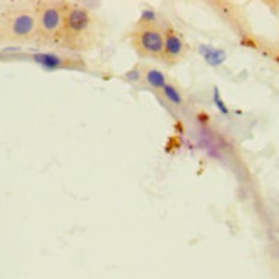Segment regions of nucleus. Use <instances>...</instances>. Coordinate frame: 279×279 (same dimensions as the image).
Listing matches in <instances>:
<instances>
[{
  "label": "nucleus",
  "instance_id": "nucleus-2",
  "mask_svg": "<svg viewBox=\"0 0 279 279\" xmlns=\"http://www.w3.org/2000/svg\"><path fill=\"white\" fill-rule=\"evenodd\" d=\"M4 38L12 41H29L38 36V19L33 9H16L4 19Z\"/></svg>",
  "mask_w": 279,
  "mask_h": 279
},
{
  "label": "nucleus",
  "instance_id": "nucleus-8",
  "mask_svg": "<svg viewBox=\"0 0 279 279\" xmlns=\"http://www.w3.org/2000/svg\"><path fill=\"white\" fill-rule=\"evenodd\" d=\"M142 80L154 91H161L164 87V84L168 82L166 74L158 69V67H146L142 70Z\"/></svg>",
  "mask_w": 279,
  "mask_h": 279
},
{
  "label": "nucleus",
  "instance_id": "nucleus-4",
  "mask_svg": "<svg viewBox=\"0 0 279 279\" xmlns=\"http://www.w3.org/2000/svg\"><path fill=\"white\" fill-rule=\"evenodd\" d=\"M132 45L139 55L147 59H161L164 46V31L156 24H137L132 33Z\"/></svg>",
  "mask_w": 279,
  "mask_h": 279
},
{
  "label": "nucleus",
  "instance_id": "nucleus-7",
  "mask_svg": "<svg viewBox=\"0 0 279 279\" xmlns=\"http://www.w3.org/2000/svg\"><path fill=\"white\" fill-rule=\"evenodd\" d=\"M197 52H199V55L202 57V59L206 60V63H209L211 67L223 65L228 59V53L224 52L223 48H218V46H213V45H206V43L199 45Z\"/></svg>",
  "mask_w": 279,
  "mask_h": 279
},
{
  "label": "nucleus",
  "instance_id": "nucleus-10",
  "mask_svg": "<svg viewBox=\"0 0 279 279\" xmlns=\"http://www.w3.org/2000/svg\"><path fill=\"white\" fill-rule=\"evenodd\" d=\"M213 103H214V106H216L218 112H219L221 115H230V108L226 106L224 100L221 98L219 89H218V87H214V89H213Z\"/></svg>",
  "mask_w": 279,
  "mask_h": 279
},
{
  "label": "nucleus",
  "instance_id": "nucleus-13",
  "mask_svg": "<svg viewBox=\"0 0 279 279\" xmlns=\"http://www.w3.org/2000/svg\"><path fill=\"white\" fill-rule=\"evenodd\" d=\"M276 60H278V63H279V55H278V59H276Z\"/></svg>",
  "mask_w": 279,
  "mask_h": 279
},
{
  "label": "nucleus",
  "instance_id": "nucleus-9",
  "mask_svg": "<svg viewBox=\"0 0 279 279\" xmlns=\"http://www.w3.org/2000/svg\"><path fill=\"white\" fill-rule=\"evenodd\" d=\"M161 95H163V98L166 100L170 105H173V106H181V105H183V95H181V91L178 89L173 82L164 84V87L161 89Z\"/></svg>",
  "mask_w": 279,
  "mask_h": 279
},
{
  "label": "nucleus",
  "instance_id": "nucleus-6",
  "mask_svg": "<svg viewBox=\"0 0 279 279\" xmlns=\"http://www.w3.org/2000/svg\"><path fill=\"white\" fill-rule=\"evenodd\" d=\"M33 62L38 63L40 67L46 70H59V69H77L79 67V60L70 59V57L60 55L55 52H36L31 55Z\"/></svg>",
  "mask_w": 279,
  "mask_h": 279
},
{
  "label": "nucleus",
  "instance_id": "nucleus-1",
  "mask_svg": "<svg viewBox=\"0 0 279 279\" xmlns=\"http://www.w3.org/2000/svg\"><path fill=\"white\" fill-rule=\"evenodd\" d=\"M93 28H95V18L89 9L79 4L67 5L62 36L69 40L70 45L80 46L84 41H89Z\"/></svg>",
  "mask_w": 279,
  "mask_h": 279
},
{
  "label": "nucleus",
  "instance_id": "nucleus-12",
  "mask_svg": "<svg viewBox=\"0 0 279 279\" xmlns=\"http://www.w3.org/2000/svg\"><path fill=\"white\" fill-rule=\"evenodd\" d=\"M142 70L144 69H140V67H134L132 70L123 74V79L129 80V82H132V84L139 82V80H142Z\"/></svg>",
  "mask_w": 279,
  "mask_h": 279
},
{
  "label": "nucleus",
  "instance_id": "nucleus-3",
  "mask_svg": "<svg viewBox=\"0 0 279 279\" xmlns=\"http://www.w3.org/2000/svg\"><path fill=\"white\" fill-rule=\"evenodd\" d=\"M65 7V4H57V2H43L38 5V9H36L38 36L48 40V41L62 36Z\"/></svg>",
  "mask_w": 279,
  "mask_h": 279
},
{
  "label": "nucleus",
  "instance_id": "nucleus-11",
  "mask_svg": "<svg viewBox=\"0 0 279 279\" xmlns=\"http://www.w3.org/2000/svg\"><path fill=\"white\" fill-rule=\"evenodd\" d=\"M156 19H158V14L153 9H142V11H140L139 24H156Z\"/></svg>",
  "mask_w": 279,
  "mask_h": 279
},
{
  "label": "nucleus",
  "instance_id": "nucleus-5",
  "mask_svg": "<svg viewBox=\"0 0 279 279\" xmlns=\"http://www.w3.org/2000/svg\"><path fill=\"white\" fill-rule=\"evenodd\" d=\"M185 53H187V45H185V40L181 36V33H178L173 28H168L164 31V46L161 60H164L168 63H175L183 59Z\"/></svg>",
  "mask_w": 279,
  "mask_h": 279
}]
</instances>
